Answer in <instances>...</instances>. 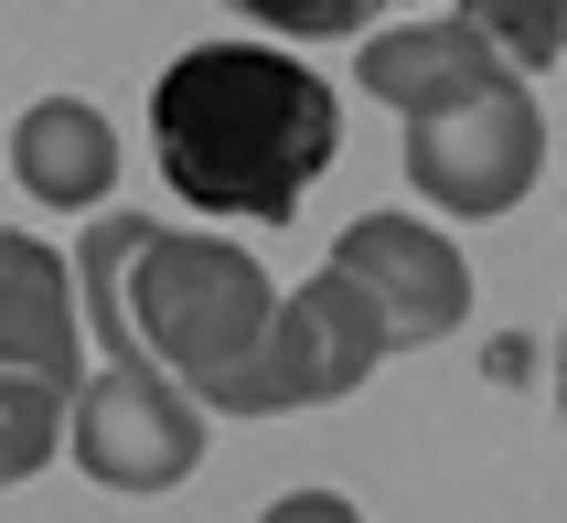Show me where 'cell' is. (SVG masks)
<instances>
[{"label": "cell", "instance_id": "cell-10", "mask_svg": "<svg viewBox=\"0 0 567 523\" xmlns=\"http://www.w3.org/2000/svg\"><path fill=\"white\" fill-rule=\"evenodd\" d=\"M54 438H64V385H43V374H22V364H0V492H11L22 470L54 460Z\"/></svg>", "mask_w": 567, "mask_h": 523}, {"label": "cell", "instance_id": "cell-13", "mask_svg": "<svg viewBox=\"0 0 567 523\" xmlns=\"http://www.w3.org/2000/svg\"><path fill=\"white\" fill-rule=\"evenodd\" d=\"M557 417H567V332H557Z\"/></svg>", "mask_w": 567, "mask_h": 523}, {"label": "cell", "instance_id": "cell-5", "mask_svg": "<svg viewBox=\"0 0 567 523\" xmlns=\"http://www.w3.org/2000/svg\"><path fill=\"white\" fill-rule=\"evenodd\" d=\"M396 342H385V310L353 289L343 268H321L300 300L268 310V332H257L247 374L225 385V417H279V406H332L353 396L364 374L385 364Z\"/></svg>", "mask_w": 567, "mask_h": 523}, {"label": "cell", "instance_id": "cell-12", "mask_svg": "<svg viewBox=\"0 0 567 523\" xmlns=\"http://www.w3.org/2000/svg\"><path fill=\"white\" fill-rule=\"evenodd\" d=\"M236 11L289 32V43H332V32H375L385 11H408V0H236Z\"/></svg>", "mask_w": 567, "mask_h": 523}, {"label": "cell", "instance_id": "cell-4", "mask_svg": "<svg viewBox=\"0 0 567 523\" xmlns=\"http://www.w3.org/2000/svg\"><path fill=\"white\" fill-rule=\"evenodd\" d=\"M536 171H546V118H536V96H525V75H493L461 107L408 118V192L429 215L493 224V215H514L536 192Z\"/></svg>", "mask_w": 567, "mask_h": 523}, {"label": "cell", "instance_id": "cell-6", "mask_svg": "<svg viewBox=\"0 0 567 523\" xmlns=\"http://www.w3.org/2000/svg\"><path fill=\"white\" fill-rule=\"evenodd\" d=\"M332 268L385 310V342H450V332H461V310H472V268H461V247H450L440 224H417V215L343 224Z\"/></svg>", "mask_w": 567, "mask_h": 523}, {"label": "cell", "instance_id": "cell-1", "mask_svg": "<svg viewBox=\"0 0 567 523\" xmlns=\"http://www.w3.org/2000/svg\"><path fill=\"white\" fill-rule=\"evenodd\" d=\"M151 139H161V182L183 192L193 215L289 224L311 203V182L343 160V96L300 54L193 43L151 86Z\"/></svg>", "mask_w": 567, "mask_h": 523}, {"label": "cell", "instance_id": "cell-9", "mask_svg": "<svg viewBox=\"0 0 567 523\" xmlns=\"http://www.w3.org/2000/svg\"><path fill=\"white\" fill-rule=\"evenodd\" d=\"M0 364L43 374V385H75V278L22 224H0Z\"/></svg>", "mask_w": 567, "mask_h": 523}, {"label": "cell", "instance_id": "cell-2", "mask_svg": "<svg viewBox=\"0 0 567 523\" xmlns=\"http://www.w3.org/2000/svg\"><path fill=\"white\" fill-rule=\"evenodd\" d=\"M86 247L107 257V289H118L128 332L172 364V385L193 406H225V385L247 374L257 332L279 310L268 268L236 236H183V224H151V215H96Z\"/></svg>", "mask_w": 567, "mask_h": 523}, {"label": "cell", "instance_id": "cell-8", "mask_svg": "<svg viewBox=\"0 0 567 523\" xmlns=\"http://www.w3.org/2000/svg\"><path fill=\"white\" fill-rule=\"evenodd\" d=\"M11 171H22L32 203L86 215V203L118 192V128L96 118L86 96H43V107H22V128H11Z\"/></svg>", "mask_w": 567, "mask_h": 523}, {"label": "cell", "instance_id": "cell-11", "mask_svg": "<svg viewBox=\"0 0 567 523\" xmlns=\"http://www.w3.org/2000/svg\"><path fill=\"white\" fill-rule=\"evenodd\" d=\"M461 22L514 64V75H546L567 54V0H461Z\"/></svg>", "mask_w": 567, "mask_h": 523}, {"label": "cell", "instance_id": "cell-7", "mask_svg": "<svg viewBox=\"0 0 567 523\" xmlns=\"http://www.w3.org/2000/svg\"><path fill=\"white\" fill-rule=\"evenodd\" d=\"M353 75H364V96H385L396 118H429V107L482 96L493 75H514V64L493 54L461 11H450V22H385L375 43H364V64H353Z\"/></svg>", "mask_w": 567, "mask_h": 523}, {"label": "cell", "instance_id": "cell-3", "mask_svg": "<svg viewBox=\"0 0 567 523\" xmlns=\"http://www.w3.org/2000/svg\"><path fill=\"white\" fill-rule=\"evenodd\" d=\"M75 300H86L96 342H107V374H75V406H64V438H75V470H86L96 492H172L204 470V406L172 385L151 342L128 332L118 289H107V257H75Z\"/></svg>", "mask_w": 567, "mask_h": 523}]
</instances>
